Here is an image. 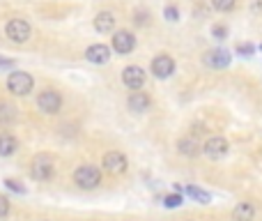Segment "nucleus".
I'll return each instance as SVG.
<instances>
[{
    "label": "nucleus",
    "instance_id": "nucleus-3",
    "mask_svg": "<svg viewBox=\"0 0 262 221\" xmlns=\"http://www.w3.org/2000/svg\"><path fill=\"white\" fill-rule=\"evenodd\" d=\"M7 88L14 95H28L32 90V76L26 72H14L7 78Z\"/></svg>",
    "mask_w": 262,
    "mask_h": 221
},
{
    "label": "nucleus",
    "instance_id": "nucleus-25",
    "mask_svg": "<svg viewBox=\"0 0 262 221\" xmlns=\"http://www.w3.org/2000/svg\"><path fill=\"white\" fill-rule=\"evenodd\" d=\"M7 214H9V200L5 196H0V219L7 217Z\"/></svg>",
    "mask_w": 262,
    "mask_h": 221
},
{
    "label": "nucleus",
    "instance_id": "nucleus-2",
    "mask_svg": "<svg viewBox=\"0 0 262 221\" xmlns=\"http://www.w3.org/2000/svg\"><path fill=\"white\" fill-rule=\"evenodd\" d=\"M55 173V166H53V159L49 154H37L30 164V175L35 180H51Z\"/></svg>",
    "mask_w": 262,
    "mask_h": 221
},
{
    "label": "nucleus",
    "instance_id": "nucleus-27",
    "mask_svg": "<svg viewBox=\"0 0 262 221\" xmlns=\"http://www.w3.org/2000/svg\"><path fill=\"white\" fill-rule=\"evenodd\" d=\"M0 67H14V63H12V60H5V58H0Z\"/></svg>",
    "mask_w": 262,
    "mask_h": 221
},
{
    "label": "nucleus",
    "instance_id": "nucleus-1",
    "mask_svg": "<svg viewBox=\"0 0 262 221\" xmlns=\"http://www.w3.org/2000/svg\"><path fill=\"white\" fill-rule=\"evenodd\" d=\"M74 182H76L81 189H95V187L101 185V171L97 166H78L76 173H74Z\"/></svg>",
    "mask_w": 262,
    "mask_h": 221
},
{
    "label": "nucleus",
    "instance_id": "nucleus-23",
    "mask_svg": "<svg viewBox=\"0 0 262 221\" xmlns=\"http://www.w3.org/2000/svg\"><path fill=\"white\" fill-rule=\"evenodd\" d=\"M237 53H239V55H253L255 53V46L253 44H237Z\"/></svg>",
    "mask_w": 262,
    "mask_h": 221
},
{
    "label": "nucleus",
    "instance_id": "nucleus-22",
    "mask_svg": "<svg viewBox=\"0 0 262 221\" xmlns=\"http://www.w3.org/2000/svg\"><path fill=\"white\" fill-rule=\"evenodd\" d=\"M5 187L12 189V191H16V194H26V187H23L21 182H16V180H5Z\"/></svg>",
    "mask_w": 262,
    "mask_h": 221
},
{
    "label": "nucleus",
    "instance_id": "nucleus-7",
    "mask_svg": "<svg viewBox=\"0 0 262 221\" xmlns=\"http://www.w3.org/2000/svg\"><path fill=\"white\" fill-rule=\"evenodd\" d=\"M101 166L113 175H120V173L127 171V157L122 152H106L104 159H101Z\"/></svg>",
    "mask_w": 262,
    "mask_h": 221
},
{
    "label": "nucleus",
    "instance_id": "nucleus-6",
    "mask_svg": "<svg viewBox=\"0 0 262 221\" xmlns=\"http://www.w3.org/2000/svg\"><path fill=\"white\" fill-rule=\"evenodd\" d=\"M7 37L12 42H16V44H23V42L30 37V26H28V21H23V18H14V21L7 23Z\"/></svg>",
    "mask_w": 262,
    "mask_h": 221
},
{
    "label": "nucleus",
    "instance_id": "nucleus-15",
    "mask_svg": "<svg viewBox=\"0 0 262 221\" xmlns=\"http://www.w3.org/2000/svg\"><path fill=\"white\" fill-rule=\"evenodd\" d=\"M129 109L134 113H143L149 109V97L145 95V92H134V95L129 97Z\"/></svg>",
    "mask_w": 262,
    "mask_h": 221
},
{
    "label": "nucleus",
    "instance_id": "nucleus-18",
    "mask_svg": "<svg viewBox=\"0 0 262 221\" xmlns=\"http://www.w3.org/2000/svg\"><path fill=\"white\" fill-rule=\"evenodd\" d=\"M186 194L191 196V198L193 200H198V203H209V200H212V196L207 194V191H203V189H198V187H186Z\"/></svg>",
    "mask_w": 262,
    "mask_h": 221
},
{
    "label": "nucleus",
    "instance_id": "nucleus-8",
    "mask_svg": "<svg viewBox=\"0 0 262 221\" xmlns=\"http://www.w3.org/2000/svg\"><path fill=\"white\" fill-rule=\"evenodd\" d=\"M122 81H124V86H127V88H131V90H140V88L145 86V72H143V67H136V65H129V67H124Z\"/></svg>",
    "mask_w": 262,
    "mask_h": 221
},
{
    "label": "nucleus",
    "instance_id": "nucleus-13",
    "mask_svg": "<svg viewBox=\"0 0 262 221\" xmlns=\"http://www.w3.org/2000/svg\"><path fill=\"white\" fill-rule=\"evenodd\" d=\"M255 217V205L253 203H237L232 210V219L235 221H253Z\"/></svg>",
    "mask_w": 262,
    "mask_h": 221
},
{
    "label": "nucleus",
    "instance_id": "nucleus-24",
    "mask_svg": "<svg viewBox=\"0 0 262 221\" xmlns=\"http://www.w3.org/2000/svg\"><path fill=\"white\" fill-rule=\"evenodd\" d=\"M212 35L216 37V39H226V37H228V28L226 26H214L212 28Z\"/></svg>",
    "mask_w": 262,
    "mask_h": 221
},
{
    "label": "nucleus",
    "instance_id": "nucleus-20",
    "mask_svg": "<svg viewBox=\"0 0 262 221\" xmlns=\"http://www.w3.org/2000/svg\"><path fill=\"white\" fill-rule=\"evenodd\" d=\"M182 203H184V198H182V194H170V196H166V198H163V205H166L168 210H172V208H180Z\"/></svg>",
    "mask_w": 262,
    "mask_h": 221
},
{
    "label": "nucleus",
    "instance_id": "nucleus-28",
    "mask_svg": "<svg viewBox=\"0 0 262 221\" xmlns=\"http://www.w3.org/2000/svg\"><path fill=\"white\" fill-rule=\"evenodd\" d=\"M260 49H262V46H260Z\"/></svg>",
    "mask_w": 262,
    "mask_h": 221
},
{
    "label": "nucleus",
    "instance_id": "nucleus-5",
    "mask_svg": "<svg viewBox=\"0 0 262 221\" xmlns=\"http://www.w3.org/2000/svg\"><path fill=\"white\" fill-rule=\"evenodd\" d=\"M228 140L223 138V136H212V138H207V143L203 145V152L207 154L209 159H223L228 154Z\"/></svg>",
    "mask_w": 262,
    "mask_h": 221
},
{
    "label": "nucleus",
    "instance_id": "nucleus-26",
    "mask_svg": "<svg viewBox=\"0 0 262 221\" xmlns=\"http://www.w3.org/2000/svg\"><path fill=\"white\" fill-rule=\"evenodd\" d=\"M166 18L168 21H177V18H180V12H177L175 7H166Z\"/></svg>",
    "mask_w": 262,
    "mask_h": 221
},
{
    "label": "nucleus",
    "instance_id": "nucleus-16",
    "mask_svg": "<svg viewBox=\"0 0 262 221\" xmlns=\"http://www.w3.org/2000/svg\"><path fill=\"white\" fill-rule=\"evenodd\" d=\"M16 148H18V140L14 138V136H9V134L0 136V157H9V154H14Z\"/></svg>",
    "mask_w": 262,
    "mask_h": 221
},
{
    "label": "nucleus",
    "instance_id": "nucleus-14",
    "mask_svg": "<svg viewBox=\"0 0 262 221\" xmlns=\"http://www.w3.org/2000/svg\"><path fill=\"white\" fill-rule=\"evenodd\" d=\"M95 28L97 32H111L115 28V16L111 12H99L95 18Z\"/></svg>",
    "mask_w": 262,
    "mask_h": 221
},
{
    "label": "nucleus",
    "instance_id": "nucleus-11",
    "mask_svg": "<svg viewBox=\"0 0 262 221\" xmlns=\"http://www.w3.org/2000/svg\"><path fill=\"white\" fill-rule=\"evenodd\" d=\"M230 53H228L226 49H214V51H207L205 53V65H209V67L214 69H223L230 65Z\"/></svg>",
    "mask_w": 262,
    "mask_h": 221
},
{
    "label": "nucleus",
    "instance_id": "nucleus-9",
    "mask_svg": "<svg viewBox=\"0 0 262 221\" xmlns=\"http://www.w3.org/2000/svg\"><path fill=\"white\" fill-rule=\"evenodd\" d=\"M172 72H175V60L170 55H157L152 60V74L157 78H168Z\"/></svg>",
    "mask_w": 262,
    "mask_h": 221
},
{
    "label": "nucleus",
    "instance_id": "nucleus-12",
    "mask_svg": "<svg viewBox=\"0 0 262 221\" xmlns=\"http://www.w3.org/2000/svg\"><path fill=\"white\" fill-rule=\"evenodd\" d=\"M85 58L95 65H104V63H108V58H111V49L106 44H92V46H88Z\"/></svg>",
    "mask_w": 262,
    "mask_h": 221
},
{
    "label": "nucleus",
    "instance_id": "nucleus-4",
    "mask_svg": "<svg viewBox=\"0 0 262 221\" xmlns=\"http://www.w3.org/2000/svg\"><path fill=\"white\" fill-rule=\"evenodd\" d=\"M37 106H39V111H44V113H58L60 106H62V97H60V92H55V90H44V92H39V97H37Z\"/></svg>",
    "mask_w": 262,
    "mask_h": 221
},
{
    "label": "nucleus",
    "instance_id": "nucleus-21",
    "mask_svg": "<svg viewBox=\"0 0 262 221\" xmlns=\"http://www.w3.org/2000/svg\"><path fill=\"white\" fill-rule=\"evenodd\" d=\"M237 0H212L214 9H219V12H230L232 7H235Z\"/></svg>",
    "mask_w": 262,
    "mask_h": 221
},
{
    "label": "nucleus",
    "instance_id": "nucleus-19",
    "mask_svg": "<svg viewBox=\"0 0 262 221\" xmlns=\"http://www.w3.org/2000/svg\"><path fill=\"white\" fill-rule=\"evenodd\" d=\"M16 120V109L9 104H0V122L7 125V122H14Z\"/></svg>",
    "mask_w": 262,
    "mask_h": 221
},
{
    "label": "nucleus",
    "instance_id": "nucleus-17",
    "mask_svg": "<svg viewBox=\"0 0 262 221\" xmlns=\"http://www.w3.org/2000/svg\"><path fill=\"white\" fill-rule=\"evenodd\" d=\"M177 148H180V152L186 154V157H195V154H198V150H200V145L195 143L193 138H182Z\"/></svg>",
    "mask_w": 262,
    "mask_h": 221
},
{
    "label": "nucleus",
    "instance_id": "nucleus-10",
    "mask_svg": "<svg viewBox=\"0 0 262 221\" xmlns=\"http://www.w3.org/2000/svg\"><path fill=\"white\" fill-rule=\"evenodd\" d=\"M113 49L118 51V53H122V55L131 53V51L136 49V37L131 35V32H127V30L115 32V37H113Z\"/></svg>",
    "mask_w": 262,
    "mask_h": 221
}]
</instances>
